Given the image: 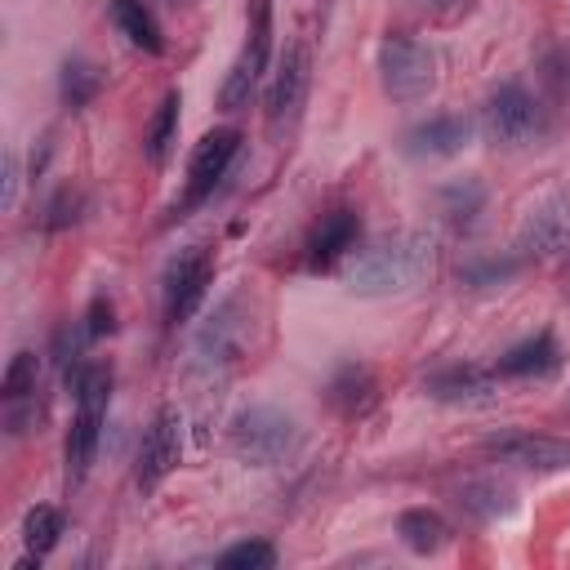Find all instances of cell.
I'll list each match as a JSON object with an SVG mask.
<instances>
[{"mask_svg": "<svg viewBox=\"0 0 570 570\" xmlns=\"http://www.w3.org/2000/svg\"><path fill=\"white\" fill-rule=\"evenodd\" d=\"M432 263H436V240L428 232H396L374 240L347 263V289L361 298L410 294L432 276Z\"/></svg>", "mask_w": 570, "mask_h": 570, "instance_id": "1", "label": "cell"}, {"mask_svg": "<svg viewBox=\"0 0 570 570\" xmlns=\"http://www.w3.org/2000/svg\"><path fill=\"white\" fill-rule=\"evenodd\" d=\"M307 85H312V58L303 45H289L272 85H267V134L276 142H285L303 116V102H307Z\"/></svg>", "mask_w": 570, "mask_h": 570, "instance_id": "7", "label": "cell"}, {"mask_svg": "<svg viewBox=\"0 0 570 570\" xmlns=\"http://www.w3.org/2000/svg\"><path fill=\"white\" fill-rule=\"evenodd\" d=\"M548 80H552L561 94H570V53H566V49L548 53Z\"/></svg>", "mask_w": 570, "mask_h": 570, "instance_id": "29", "label": "cell"}, {"mask_svg": "<svg viewBox=\"0 0 570 570\" xmlns=\"http://www.w3.org/2000/svg\"><path fill=\"white\" fill-rule=\"evenodd\" d=\"M227 436H232V450H236L245 463H254V468H276V463H285V459L298 450V441H303L298 423H294L285 410H276V405H249V410H240V414L232 419Z\"/></svg>", "mask_w": 570, "mask_h": 570, "instance_id": "2", "label": "cell"}, {"mask_svg": "<svg viewBox=\"0 0 570 570\" xmlns=\"http://www.w3.org/2000/svg\"><path fill=\"white\" fill-rule=\"evenodd\" d=\"M214 281V249L209 245H183L160 276V303H165V325H183L196 316Z\"/></svg>", "mask_w": 570, "mask_h": 570, "instance_id": "3", "label": "cell"}, {"mask_svg": "<svg viewBox=\"0 0 570 570\" xmlns=\"http://www.w3.org/2000/svg\"><path fill=\"white\" fill-rule=\"evenodd\" d=\"M111 22H116L120 36H125L129 45H138L142 53H160V49H165L160 22H156V13H151L142 0H111Z\"/></svg>", "mask_w": 570, "mask_h": 570, "instance_id": "18", "label": "cell"}, {"mask_svg": "<svg viewBox=\"0 0 570 570\" xmlns=\"http://www.w3.org/2000/svg\"><path fill=\"white\" fill-rule=\"evenodd\" d=\"M36 383H40V356H36V352H13V361H9V370H4V379H0L4 401L31 396Z\"/></svg>", "mask_w": 570, "mask_h": 570, "instance_id": "25", "label": "cell"}, {"mask_svg": "<svg viewBox=\"0 0 570 570\" xmlns=\"http://www.w3.org/2000/svg\"><path fill=\"white\" fill-rule=\"evenodd\" d=\"M178 107H183V98H178V89H169V94L160 98L151 125H147V142H142V147H147V160H151V165H165V156H169L174 138H178Z\"/></svg>", "mask_w": 570, "mask_h": 570, "instance_id": "22", "label": "cell"}, {"mask_svg": "<svg viewBox=\"0 0 570 570\" xmlns=\"http://www.w3.org/2000/svg\"><path fill=\"white\" fill-rule=\"evenodd\" d=\"M183 459V432H178V414L174 410H156L151 428L142 432V445H138V490L151 494Z\"/></svg>", "mask_w": 570, "mask_h": 570, "instance_id": "10", "label": "cell"}, {"mask_svg": "<svg viewBox=\"0 0 570 570\" xmlns=\"http://www.w3.org/2000/svg\"><path fill=\"white\" fill-rule=\"evenodd\" d=\"M566 294H570V272H566Z\"/></svg>", "mask_w": 570, "mask_h": 570, "instance_id": "31", "label": "cell"}, {"mask_svg": "<svg viewBox=\"0 0 570 570\" xmlns=\"http://www.w3.org/2000/svg\"><path fill=\"white\" fill-rule=\"evenodd\" d=\"M570 249V200L552 196L539 209H530V218L517 232V258H552Z\"/></svg>", "mask_w": 570, "mask_h": 570, "instance_id": "11", "label": "cell"}, {"mask_svg": "<svg viewBox=\"0 0 570 570\" xmlns=\"http://www.w3.org/2000/svg\"><path fill=\"white\" fill-rule=\"evenodd\" d=\"M223 570H272L276 566V548L267 539H240L218 557Z\"/></svg>", "mask_w": 570, "mask_h": 570, "instance_id": "26", "label": "cell"}, {"mask_svg": "<svg viewBox=\"0 0 570 570\" xmlns=\"http://www.w3.org/2000/svg\"><path fill=\"white\" fill-rule=\"evenodd\" d=\"M468 134H472V125L463 116H432V120H423L405 134V151L414 160H441V156L463 151Z\"/></svg>", "mask_w": 570, "mask_h": 570, "instance_id": "15", "label": "cell"}, {"mask_svg": "<svg viewBox=\"0 0 570 570\" xmlns=\"http://www.w3.org/2000/svg\"><path fill=\"white\" fill-rule=\"evenodd\" d=\"M436 209L450 227H472L476 214L485 209V187L476 178H454V183L436 187Z\"/></svg>", "mask_w": 570, "mask_h": 570, "instance_id": "20", "label": "cell"}, {"mask_svg": "<svg viewBox=\"0 0 570 570\" xmlns=\"http://www.w3.org/2000/svg\"><path fill=\"white\" fill-rule=\"evenodd\" d=\"M245 347H249V307L240 294H232L214 307V316L196 334V356L205 370H227L245 356Z\"/></svg>", "mask_w": 570, "mask_h": 570, "instance_id": "9", "label": "cell"}, {"mask_svg": "<svg viewBox=\"0 0 570 570\" xmlns=\"http://www.w3.org/2000/svg\"><path fill=\"white\" fill-rule=\"evenodd\" d=\"M566 405H570V396H566Z\"/></svg>", "mask_w": 570, "mask_h": 570, "instance_id": "32", "label": "cell"}, {"mask_svg": "<svg viewBox=\"0 0 570 570\" xmlns=\"http://www.w3.org/2000/svg\"><path fill=\"white\" fill-rule=\"evenodd\" d=\"M459 508L472 517V521H494V517H508L512 512V490L494 476H481V481H468L459 490Z\"/></svg>", "mask_w": 570, "mask_h": 570, "instance_id": "21", "label": "cell"}, {"mask_svg": "<svg viewBox=\"0 0 570 570\" xmlns=\"http://www.w3.org/2000/svg\"><path fill=\"white\" fill-rule=\"evenodd\" d=\"M62 102L76 111V107H89L94 102V94L102 89V76H98V67L94 62H85V58H67V67H62Z\"/></svg>", "mask_w": 570, "mask_h": 570, "instance_id": "24", "label": "cell"}, {"mask_svg": "<svg viewBox=\"0 0 570 570\" xmlns=\"http://www.w3.org/2000/svg\"><path fill=\"white\" fill-rule=\"evenodd\" d=\"M396 534H401V543H405L410 552L428 557V552L445 548L450 525H445L441 512H432V508H405V512L396 517Z\"/></svg>", "mask_w": 570, "mask_h": 570, "instance_id": "19", "label": "cell"}, {"mask_svg": "<svg viewBox=\"0 0 570 570\" xmlns=\"http://www.w3.org/2000/svg\"><path fill=\"white\" fill-rule=\"evenodd\" d=\"M485 450H490L499 463H517V468H530V472L570 468V445H566V441H552V436H534V432H503V436H490Z\"/></svg>", "mask_w": 570, "mask_h": 570, "instance_id": "13", "label": "cell"}, {"mask_svg": "<svg viewBox=\"0 0 570 570\" xmlns=\"http://www.w3.org/2000/svg\"><path fill=\"white\" fill-rule=\"evenodd\" d=\"M58 534H62V512H58V508L40 503V508L27 512V521H22V543H27L31 557H49L53 543H58Z\"/></svg>", "mask_w": 570, "mask_h": 570, "instance_id": "23", "label": "cell"}, {"mask_svg": "<svg viewBox=\"0 0 570 570\" xmlns=\"http://www.w3.org/2000/svg\"><path fill=\"white\" fill-rule=\"evenodd\" d=\"M481 125L499 147H530L543 134V107L525 85H499L481 107Z\"/></svg>", "mask_w": 570, "mask_h": 570, "instance_id": "5", "label": "cell"}, {"mask_svg": "<svg viewBox=\"0 0 570 570\" xmlns=\"http://www.w3.org/2000/svg\"><path fill=\"white\" fill-rule=\"evenodd\" d=\"M494 370H499V379H548L561 370V347L552 334H534V338L508 347Z\"/></svg>", "mask_w": 570, "mask_h": 570, "instance_id": "16", "label": "cell"}, {"mask_svg": "<svg viewBox=\"0 0 570 570\" xmlns=\"http://www.w3.org/2000/svg\"><path fill=\"white\" fill-rule=\"evenodd\" d=\"M356 236H361V218H356L352 209L325 214V218L312 227V236H307V267H312V272L334 267L338 258H347V254L356 249Z\"/></svg>", "mask_w": 570, "mask_h": 570, "instance_id": "14", "label": "cell"}, {"mask_svg": "<svg viewBox=\"0 0 570 570\" xmlns=\"http://www.w3.org/2000/svg\"><path fill=\"white\" fill-rule=\"evenodd\" d=\"M236 151H240V129H232V125L209 129V134L191 147V160H187V187H183V200H178L183 214L196 209V205H205V200L214 196V187L227 178Z\"/></svg>", "mask_w": 570, "mask_h": 570, "instance_id": "8", "label": "cell"}, {"mask_svg": "<svg viewBox=\"0 0 570 570\" xmlns=\"http://www.w3.org/2000/svg\"><path fill=\"white\" fill-rule=\"evenodd\" d=\"M267 58H272V0H249V36H245V49L240 58L232 62L223 89H218V107L223 111H240L249 107L263 71H267Z\"/></svg>", "mask_w": 570, "mask_h": 570, "instance_id": "4", "label": "cell"}, {"mask_svg": "<svg viewBox=\"0 0 570 570\" xmlns=\"http://www.w3.org/2000/svg\"><path fill=\"white\" fill-rule=\"evenodd\" d=\"M379 401V383L365 365H343L334 379H330V405L343 414V419H361L370 414Z\"/></svg>", "mask_w": 570, "mask_h": 570, "instance_id": "17", "label": "cell"}, {"mask_svg": "<svg viewBox=\"0 0 570 570\" xmlns=\"http://www.w3.org/2000/svg\"><path fill=\"white\" fill-rule=\"evenodd\" d=\"M379 80H383V94L396 98V102H419L428 98V89L436 85V62L432 53L410 40V36H387L379 45Z\"/></svg>", "mask_w": 570, "mask_h": 570, "instance_id": "6", "label": "cell"}, {"mask_svg": "<svg viewBox=\"0 0 570 570\" xmlns=\"http://www.w3.org/2000/svg\"><path fill=\"white\" fill-rule=\"evenodd\" d=\"M116 330V307H111V298H94L89 303V312H85V338H102V334H111Z\"/></svg>", "mask_w": 570, "mask_h": 570, "instance_id": "28", "label": "cell"}, {"mask_svg": "<svg viewBox=\"0 0 570 570\" xmlns=\"http://www.w3.org/2000/svg\"><path fill=\"white\" fill-rule=\"evenodd\" d=\"M18 205V156H4V209Z\"/></svg>", "mask_w": 570, "mask_h": 570, "instance_id": "30", "label": "cell"}, {"mask_svg": "<svg viewBox=\"0 0 570 570\" xmlns=\"http://www.w3.org/2000/svg\"><path fill=\"white\" fill-rule=\"evenodd\" d=\"M423 392L445 405H490L499 396V370L481 365H450L423 379Z\"/></svg>", "mask_w": 570, "mask_h": 570, "instance_id": "12", "label": "cell"}, {"mask_svg": "<svg viewBox=\"0 0 570 570\" xmlns=\"http://www.w3.org/2000/svg\"><path fill=\"white\" fill-rule=\"evenodd\" d=\"M80 205H85V200H80V191L62 187V191L49 200V209H45V214H49V218H45V227H71V223L80 218Z\"/></svg>", "mask_w": 570, "mask_h": 570, "instance_id": "27", "label": "cell"}]
</instances>
